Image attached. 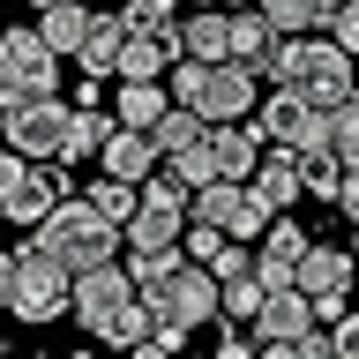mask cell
Wrapping results in <instances>:
<instances>
[{
	"mask_svg": "<svg viewBox=\"0 0 359 359\" xmlns=\"http://www.w3.org/2000/svg\"><path fill=\"white\" fill-rule=\"evenodd\" d=\"M142 307H150V330L180 352L202 322H217V277H210V262L180 255V262H165L157 277H142Z\"/></svg>",
	"mask_w": 359,
	"mask_h": 359,
	"instance_id": "6da1fadb",
	"label": "cell"
},
{
	"mask_svg": "<svg viewBox=\"0 0 359 359\" xmlns=\"http://www.w3.org/2000/svg\"><path fill=\"white\" fill-rule=\"evenodd\" d=\"M269 83L299 90L307 105H322V112H330L337 97H352V90H359V67H352V53H344L330 30H307V38H277Z\"/></svg>",
	"mask_w": 359,
	"mask_h": 359,
	"instance_id": "7a4b0ae2",
	"label": "cell"
},
{
	"mask_svg": "<svg viewBox=\"0 0 359 359\" xmlns=\"http://www.w3.org/2000/svg\"><path fill=\"white\" fill-rule=\"evenodd\" d=\"M30 232H38V247H45V255H60L67 269L120 262V224H112V217H105V210H97L90 195H60V202H53V210L38 217V224H30Z\"/></svg>",
	"mask_w": 359,
	"mask_h": 359,
	"instance_id": "3957f363",
	"label": "cell"
},
{
	"mask_svg": "<svg viewBox=\"0 0 359 359\" xmlns=\"http://www.w3.org/2000/svg\"><path fill=\"white\" fill-rule=\"evenodd\" d=\"M67 292H75V269L60 255H45L38 240L30 247H8V314L45 330V322H60L67 314Z\"/></svg>",
	"mask_w": 359,
	"mask_h": 359,
	"instance_id": "277c9868",
	"label": "cell"
},
{
	"mask_svg": "<svg viewBox=\"0 0 359 359\" xmlns=\"http://www.w3.org/2000/svg\"><path fill=\"white\" fill-rule=\"evenodd\" d=\"M60 53L38 38V22H0V112L22 97H53L60 90Z\"/></svg>",
	"mask_w": 359,
	"mask_h": 359,
	"instance_id": "5b68a950",
	"label": "cell"
},
{
	"mask_svg": "<svg viewBox=\"0 0 359 359\" xmlns=\"http://www.w3.org/2000/svg\"><path fill=\"white\" fill-rule=\"evenodd\" d=\"M60 195H67V165H60V157L38 165V157H22V150L0 142V217H8V224H38Z\"/></svg>",
	"mask_w": 359,
	"mask_h": 359,
	"instance_id": "8992f818",
	"label": "cell"
},
{
	"mask_svg": "<svg viewBox=\"0 0 359 359\" xmlns=\"http://www.w3.org/2000/svg\"><path fill=\"white\" fill-rule=\"evenodd\" d=\"M247 120H255V135H262L269 150H314V142H330V112L322 105H307V97H299V90H269V97H255V112H247Z\"/></svg>",
	"mask_w": 359,
	"mask_h": 359,
	"instance_id": "52a82bcc",
	"label": "cell"
},
{
	"mask_svg": "<svg viewBox=\"0 0 359 359\" xmlns=\"http://www.w3.org/2000/svg\"><path fill=\"white\" fill-rule=\"evenodd\" d=\"M352 285H359V255L352 247L307 240V255H299V292L314 299V322H337V314L352 307Z\"/></svg>",
	"mask_w": 359,
	"mask_h": 359,
	"instance_id": "ba28073f",
	"label": "cell"
},
{
	"mask_svg": "<svg viewBox=\"0 0 359 359\" xmlns=\"http://www.w3.org/2000/svg\"><path fill=\"white\" fill-rule=\"evenodd\" d=\"M180 232H187V217H180V210H157V202H142V210L120 224V262L135 269V285L157 277L165 262H180Z\"/></svg>",
	"mask_w": 359,
	"mask_h": 359,
	"instance_id": "9c48e42d",
	"label": "cell"
},
{
	"mask_svg": "<svg viewBox=\"0 0 359 359\" xmlns=\"http://www.w3.org/2000/svg\"><path fill=\"white\" fill-rule=\"evenodd\" d=\"M67 97L60 90H53V97H22V105H8L0 112V142H8V150H22V157H60V142H67Z\"/></svg>",
	"mask_w": 359,
	"mask_h": 359,
	"instance_id": "30bf717a",
	"label": "cell"
},
{
	"mask_svg": "<svg viewBox=\"0 0 359 359\" xmlns=\"http://www.w3.org/2000/svg\"><path fill=\"white\" fill-rule=\"evenodd\" d=\"M142 299V285H135V269L128 262H97V269H75V292H67V314L83 322L90 337L105 330L120 307H135Z\"/></svg>",
	"mask_w": 359,
	"mask_h": 359,
	"instance_id": "8fae6325",
	"label": "cell"
},
{
	"mask_svg": "<svg viewBox=\"0 0 359 359\" xmlns=\"http://www.w3.org/2000/svg\"><path fill=\"white\" fill-rule=\"evenodd\" d=\"M255 83H262L255 67H240V60H210L187 105H195L202 120H247V112H255V97H262Z\"/></svg>",
	"mask_w": 359,
	"mask_h": 359,
	"instance_id": "7c38bea8",
	"label": "cell"
},
{
	"mask_svg": "<svg viewBox=\"0 0 359 359\" xmlns=\"http://www.w3.org/2000/svg\"><path fill=\"white\" fill-rule=\"evenodd\" d=\"M187 53V60H232V8H195V15H180L172 30V60Z\"/></svg>",
	"mask_w": 359,
	"mask_h": 359,
	"instance_id": "4fadbf2b",
	"label": "cell"
},
{
	"mask_svg": "<svg viewBox=\"0 0 359 359\" xmlns=\"http://www.w3.org/2000/svg\"><path fill=\"white\" fill-rule=\"evenodd\" d=\"M307 322H314V299L299 285H285V292H262V314H255L247 330H255V344H292Z\"/></svg>",
	"mask_w": 359,
	"mask_h": 359,
	"instance_id": "5bb4252c",
	"label": "cell"
},
{
	"mask_svg": "<svg viewBox=\"0 0 359 359\" xmlns=\"http://www.w3.org/2000/svg\"><path fill=\"white\" fill-rule=\"evenodd\" d=\"M97 165H105V172H120V180H135V187H142V180H150L157 165H165V157H157L150 128H120V120H112V135H105V142H97Z\"/></svg>",
	"mask_w": 359,
	"mask_h": 359,
	"instance_id": "9a60e30c",
	"label": "cell"
},
{
	"mask_svg": "<svg viewBox=\"0 0 359 359\" xmlns=\"http://www.w3.org/2000/svg\"><path fill=\"white\" fill-rule=\"evenodd\" d=\"M210 157H217V180H247L255 165H262L255 120H210Z\"/></svg>",
	"mask_w": 359,
	"mask_h": 359,
	"instance_id": "2e32d148",
	"label": "cell"
},
{
	"mask_svg": "<svg viewBox=\"0 0 359 359\" xmlns=\"http://www.w3.org/2000/svg\"><path fill=\"white\" fill-rule=\"evenodd\" d=\"M120 45H128V15L90 8V30H83V45H75V67H83V75H112V67H120Z\"/></svg>",
	"mask_w": 359,
	"mask_h": 359,
	"instance_id": "e0dca14e",
	"label": "cell"
},
{
	"mask_svg": "<svg viewBox=\"0 0 359 359\" xmlns=\"http://www.w3.org/2000/svg\"><path fill=\"white\" fill-rule=\"evenodd\" d=\"M247 187H255L269 210H299V202H307V187H299V157H292V150H269V142H262V165L247 172Z\"/></svg>",
	"mask_w": 359,
	"mask_h": 359,
	"instance_id": "ac0fdd59",
	"label": "cell"
},
{
	"mask_svg": "<svg viewBox=\"0 0 359 359\" xmlns=\"http://www.w3.org/2000/svg\"><path fill=\"white\" fill-rule=\"evenodd\" d=\"M232 60L255 67V75H269V60H277V22L262 15V0L255 8H232Z\"/></svg>",
	"mask_w": 359,
	"mask_h": 359,
	"instance_id": "d6986e66",
	"label": "cell"
},
{
	"mask_svg": "<svg viewBox=\"0 0 359 359\" xmlns=\"http://www.w3.org/2000/svg\"><path fill=\"white\" fill-rule=\"evenodd\" d=\"M165 67H172V38L128 30V45H120V67H112V83H165Z\"/></svg>",
	"mask_w": 359,
	"mask_h": 359,
	"instance_id": "ffe728a7",
	"label": "cell"
},
{
	"mask_svg": "<svg viewBox=\"0 0 359 359\" xmlns=\"http://www.w3.org/2000/svg\"><path fill=\"white\" fill-rule=\"evenodd\" d=\"M83 30H90V0H53V8H38V38L53 45L60 60H75Z\"/></svg>",
	"mask_w": 359,
	"mask_h": 359,
	"instance_id": "44dd1931",
	"label": "cell"
},
{
	"mask_svg": "<svg viewBox=\"0 0 359 359\" xmlns=\"http://www.w3.org/2000/svg\"><path fill=\"white\" fill-rule=\"evenodd\" d=\"M112 135V105H75L67 112V142H60V165H83L97 157V142Z\"/></svg>",
	"mask_w": 359,
	"mask_h": 359,
	"instance_id": "7402d4cb",
	"label": "cell"
},
{
	"mask_svg": "<svg viewBox=\"0 0 359 359\" xmlns=\"http://www.w3.org/2000/svg\"><path fill=\"white\" fill-rule=\"evenodd\" d=\"M344 157L330 150V142H314V150H299V187H307V202H337V187H344Z\"/></svg>",
	"mask_w": 359,
	"mask_h": 359,
	"instance_id": "603a6c76",
	"label": "cell"
},
{
	"mask_svg": "<svg viewBox=\"0 0 359 359\" xmlns=\"http://www.w3.org/2000/svg\"><path fill=\"white\" fill-rule=\"evenodd\" d=\"M202 135H210V120H202L195 105H180V97H172V105L157 112L150 142H157V157H180V150H187V142H202Z\"/></svg>",
	"mask_w": 359,
	"mask_h": 359,
	"instance_id": "cb8c5ba5",
	"label": "cell"
},
{
	"mask_svg": "<svg viewBox=\"0 0 359 359\" xmlns=\"http://www.w3.org/2000/svg\"><path fill=\"white\" fill-rule=\"evenodd\" d=\"M172 105V90L165 83H120V97H112V120L120 128H157V112Z\"/></svg>",
	"mask_w": 359,
	"mask_h": 359,
	"instance_id": "d4e9b609",
	"label": "cell"
},
{
	"mask_svg": "<svg viewBox=\"0 0 359 359\" xmlns=\"http://www.w3.org/2000/svg\"><path fill=\"white\" fill-rule=\"evenodd\" d=\"M217 314L224 322H255V314H262V277H255V269L217 277Z\"/></svg>",
	"mask_w": 359,
	"mask_h": 359,
	"instance_id": "484cf974",
	"label": "cell"
},
{
	"mask_svg": "<svg viewBox=\"0 0 359 359\" xmlns=\"http://www.w3.org/2000/svg\"><path fill=\"white\" fill-rule=\"evenodd\" d=\"M83 195H90V202H97V210H105V217H112V224H128V217H135V210H142V187H135V180H120V172H105V180H90Z\"/></svg>",
	"mask_w": 359,
	"mask_h": 359,
	"instance_id": "4316f807",
	"label": "cell"
},
{
	"mask_svg": "<svg viewBox=\"0 0 359 359\" xmlns=\"http://www.w3.org/2000/svg\"><path fill=\"white\" fill-rule=\"evenodd\" d=\"M330 150L344 157V165H359V90L330 105Z\"/></svg>",
	"mask_w": 359,
	"mask_h": 359,
	"instance_id": "83f0119b",
	"label": "cell"
},
{
	"mask_svg": "<svg viewBox=\"0 0 359 359\" xmlns=\"http://www.w3.org/2000/svg\"><path fill=\"white\" fill-rule=\"evenodd\" d=\"M262 15L277 22V38H307V30H322L314 0H262Z\"/></svg>",
	"mask_w": 359,
	"mask_h": 359,
	"instance_id": "f1b7e54d",
	"label": "cell"
},
{
	"mask_svg": "<svg viewBox=\"0 0 359 359\" xmlns=\"http://www.w3.org/2000/svg\"><path fill=\"white\" fill-rule=\"evenodd\" d=\"M142 202H157V210H180V217H187V202H195V187H187V180H180L172 165H157V172L142 180Z\"/></svg>",
	"mask_w": 359,
	"mask_h": 359,
	"instance_id": "f546056e",
	"label": "cell"
},
{
	"mask_svg": "<svg viewBox=\"0 0 359 359\" xmlns=\"http://www.w3.org/2000/svg\"><path fill=\"white\" fill-rule=\"evenodd\" d=\"M97 337H105V344H120V352H135V344L150 337V307H142V299H135V307H120V314H112V322H105Z\"/></svg>",
	"mask_w": 359,
	"mask_h": 359,
	"instance_id": "4dcf8cb0",
	"label": "cell"
},
{
	"mask_svg": "<svg viewBox=\"0 0 359 359\" xmlns=\"http://www.w3.org/2000/svg\"><path fill=\"white\" fill-rule=\"evenodd\" d=\"M165 165H172V172L187 180V187H202V180H217V157H210V135H202V142H187L180 157H165Z\"/></svg>",
	"mask_w": 359,
	"mask_h": 359,
	"instance_id": "1f68e13d",
	"label": "cell"
},
{
	"mask_svg": "<svg viewBox=\"0 0 359 359\" xmlns=\"http://www.w3.org/2000/svg\"><path fill=\"white\" fill-rule=\"evenodd\" d=\"M105 90H112V75H83V67H75V83L60 90L67 105H105Z\"/></svg>",
	"mask_w": 359,
	"mask_h": 359,
	"instance_id": "d6a6232c",
	"label": "cell"
},
{
	"mask_svg": "<svg viewBox=\"0 0 359 359\" xmlns=\"http://www.w3.org/2000/svg\"><path fill=\"white\" fill-rule=\"evenodd\" d=\"M330 38H337V45H344V53L359 60V0H344V8L330 15Z\"/></svg>",
	"mask_w": 359,
	"mask_h": 359,
	"instance_id": "836d02e7",
	"label": "cell"
},
{
	"mask_svg": "<svg viewBox=\"0 0 359 359\" xmlns=\"http://www.w3.org/2000/svg\"><path fill=\"white\" fill-rule=\"evenodd\" d=\"M330 337H337V359H359V299L330 322Z\"/></svg>",
	"mask_w": 359,
	"mask_h": 359,
	"instance_id": "e575fe53",
	"label": "cell"
},
{
	"mask_svg": "<svg viewBox=\"0 0 359 359\" xmlns=\"http://www.w3.org/2000/svg\"><path fill=\"white\" fill-rule=\"evenodd\" d=\"M0 307H8V247H0Z\"/></svg>",
	"mask_w": 359,
	"mask_h": 359,
	"instance_id": "d590c367",
	"label": "cell"
},
{
	"mask_svg": "<svg viewBox=\"0 0 359 359\" xmlns=\"http://www.w3.org/2000/svg\"><path fill=\"white\" fill-rule=\"evenodd\" d=\"M217 8H255V0H217Z\"/></svg>",
	"mask_w": 359,
	"mask_h": 359,
	"instance_id": "8d00e7d4",
	"label": "cell"
},
{
	"mask_svg": "<svg viewBox=\"0 0 359 359\" xmlns=\"http://www.w3.org/2000/svg\"><path fill=\"white\" fill-rule=\"evenodd\" d=\"M352 255H359V224H352Z\"/></svg>",
	"mask_w": 359,
	"mask_h": 359,
	"instance_id": "74e56055",
	"label": "cell"
},
{
	"mask_svg": "<svg viewBox=\"0 0 359 359\" xmlns=\"http://www.w3.org/2000/svg\"><path fill=\"white\" fill-rule=\"evenodd\" d=\"M30 8H53V0H30Z\"/></svg>",
	"mask_w": 359,
	"mask_h": 359,
	"instance_id": "f35d334b",
	"label": "cell"
},
{
	"mask_svg": "<svg viewBox=\"0 0 359 359\" xmlns=\"http://www.w3.org/2000/svg\"><path fill=\"white\" fill-rule=\"evenodd\" d=\"M0 359H8V344H0Z\"/></svg>",
	"mask_w": 359,
	"mask_h": 359,
	"instance_id": "ab89813d",
	"label": "cell"
},
{
	"mask_svg": "<svg viewBox=\"0 0 359 359\" xmlns=\"http://www.w3.org/2000/svg\"><path fill=\"white\" fill-rule=\"evenodd\" d=\"M352 180H359V165H352Z\"/></svg>",
	"mask_w": 359,
	"mask_h": 359,
	"instance_id": "60d3db41",
	"label": "cell"
},
{
	"mask_svg": "<svg viewBox=\"0 0 359 359\" xmlns=\"http://www.w3.org/2000/svg\"><path fill=\"white\" fill-rule=\"evenodd\" d=\"M90 8H97V0H90Z\"/></svg>",
	"mask_w": 359,
	"mask_h": 359,
	"instance_id": "b9f144b4",
	"label": "cell"
}]
</instances>
